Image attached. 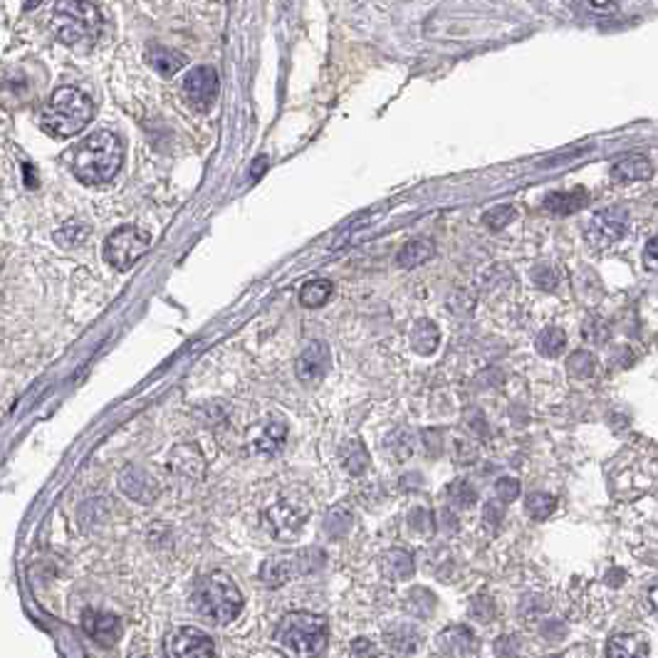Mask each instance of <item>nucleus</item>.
<instances>
[{"mask_svg":"<svg viewBox=\"0 0 658 658\" xmlns=\"http://www.w3.org/2000/svg\"><path fill=\"white\" fill-rule=\"evenodd\" d=\"M124 159V149L117 134L112 132H94L73 153L74 176L87 186H102L119 173Z\"/></svg>","mask_w":658,"mask_h":658,"instance_id":"obj_1","label":"nucleus"},{"mask_svg":"<svg viewBox=\"0 0 658 658\" xmlns=\"http://www.w3.org/2000/svg\"><path fill=\"white\" fill-rule=\"evenodd\" d=\"M53 30L67 47L90 50L102 35V13L90 0H57L53 8Z\"/></svg>","mask_w":658,"mask_h":658,"instance_id":"obj_2","label":"nucleus"},{"mask_svg":"<svg viewBox=\"0 0 658 658\" xmlns=\"http://www.w3.org/2000/svg\"><path fill=\"white\" fill-rule=\"evenodd\" d=\"M193 604L208 624L223 626V624L235 622L241 616L245 599L226 572H211L208 577H203L196 584Z\"/></svg>","mask_w":658,"mask_h":658,"instance_id":"obj_3","label":"nucleus"},{"mask_svg":"<svg viewBox=\"0 0 658 658\" xmlns=\"http://www.w3.org/2000/svg\"><path fill=\"white\" fill-rule=\"evenodd\" d=\"M94 114L92 100L74 87H60L43 109V127L53 136H74L87 127Z\"/></svg>","mask_w":658,"mask_h":658,"instance_id":"obj_4","label":"nucleus"},{"mask_svg":"<svg viewBox=\"0 0 658 658\" xmlns=\"http://www.w3.org/2000/svg\"><path fill=\"white\" fill-rule=\"evenodd\" d=\"M327 633L329 626L325 616L312 612H292L280 619L275 641L295 656H315L327 646Z\"/></svg>","mask_w":658,"mask_h":658,"instance_id":"obj_5","label":"nucleus"},{"mask_svg":"<svg viewBox=\"0 0 658 658\" xmlns=\"http://www.w3.org/2000/svg\"><path fill=\"white\" fill-rule=\"evenodd\" d=\"M322 562H325V555L319 550L280 552V555H272L260 565V582L270 589H278L295 577H302V575L319 569Z\"/></svg>","mask_w":658,"mask_h":658,"instance_id":"obj_6","label":"nucleus"},{"mask_svg":"<svg viewBox=\"0 0 658 658\" xmlns=\"http://www.w3.org/2000/svg\"><path fill=\"white\" fill-rule=\"evenodd\" d=\"M149 245H152V235L142 231V228H117L104 241V260L109 265H114L117 270H129L149 250Z\"/></svg>","mask_w":658,"mask_h":658,"instance_id":"obj_7","label":"nucleus"},{"mask_svg":"<svg viewBox=\"0 0 658 658\" xmlns=\"http://www.w3.org/2000/svg\"><path fill=\"white\" fill-rule=\"evenodd\" d=\"M307 517V507L298 506V503H290V500H280L275 506L265 513V527L270 532L272 537L280 542H290L295 540L300 535V530L305 527Z\"/></svg>","mask_w":658,"mask_h":658,"instance_id":"obj_8","label":"nucleus"},{"mask_svg":"<svg viewBox=\"0 0 658 658\" xmlns=\"http://www.w3.org/2000/svg\"><path fill=\"white\" fill-rule=\"evenodd\" d=\"M629 231V213L626 208L622 206H612L599 211L592 221H589V228H586V238L589 243L596 245V248H609V245L619 243L624 235Z\"/></svg>","mask_w":658,"mask_h":658,"instance_id":"obj_9","label":"nucleus"},{"mask_svg":"<svg viewBox=\"0 0 658 658\" xmlns=\"http://www.w3.org/2000/svg\"><path fill=\"white\" fill-rule=\"evenodd\" d=\"M218 73L208 64L193 67L186 80H183V97L189 100V104L199 112H208L213 107V102L218 100Z\"/></svg>","mask_w":658,"mask_h":658,"instance_id":"obj_10","label":"nucleus"},{"mask_svg":"<svg viewBox=\"0 0 658 658\" xmlns=\"http://www.w3.org/2000/svg\"><path fill=\"white\" fill-rule=\"evenodd\" d=\"M166 651L173 658H213L216 656V646L208 639L206 633L193 629V626H183L169 636L166 641Z\"/></svg>","mask_w":658,"mask_h":658,"instance_id":"obj_11","label":"nucleus"},{"mask_svg":"<svg viewBox=\"0 0 658 658\" xmlns=\"http://www.w3.org/2000/svg\"><path fill=\"white\" fill-rule=\"evenodd\" d=\"M329 371V347L325 342L307 344L305 352L295 361V374L302 384H317Z\"/></svg>","mask_w":658,"mask_h":658,"instance_id":"obj_12","label":"nucleus"},{"mask_svg":"<svg viewBox=\"0 0 658 658\" xmlns=\"http://www.w3.org/2000/svg\"><path fill=\"white\" fill-rule=\"evenodd\" d=\"M82 629L87 636L97 641V643H104V646H112L117 643L119 636H122V624L114 614H104V612H94V609H87L82 614Z\"/></svg>","mask_w":658,"mask_h":658,"instance_id":"obj_13","label":"nucleus"},{"mask_svg":"<svg viewBox=\"0 0 658 658\" xmlns=\"http://www.w3.org/2000/svg\"><path fill=\"white\" fill-rule=\"evenodd\" d=\"M436 649L446 656H476L478 653V639L468 626H451L436 636Z\"/></svg>","mask_w":658,"mask_h":658,"instance_id":"obj_14","label":"nucleus"},{"mask_svg":"<svg viewBox=\"0 0 658 658\" xmlns=\"http://www.w3.org/2000/svg\"><path fill=\"white\" fill-rule=\"evenodd\" d=\"M288 438V426L282 421H268V424L258 426V431L253 433V448L262 456H275V453L285 446Z\"/></svg>","mask_w":658,"mask_h":658,"instance_id":"obj_15","label":"nucleus"},{"mask_svg":"<svg viewBox=\"0 0 658 658\" xmlns=\"http://www.w3.org/2000/svg\"><path fill=\"white\" fill-rule=\"evenodd\" d=\"M379 567L384 577L391 582H404L414 577V557L406 550H388L379 557Z\"/></svg>","mask_w":658,"mask_h":658,"instance_id":"obj_16","label":"nucleus"},{"mask_svg":"<svg viewBox=\"0 0 658 658\" xmlns=\"http://www.w3.org/2000/svg\"><path fill=\"white\" fill-rule=\"evenodd\" d=\"M586 201H589V193L584 189L555 191L545 199V208L555 216H572V213H577L579 208L586 206Z\"/></svg>","mask_w":658,"mask_h":658,"instance_id":"obj_17","label":"nucleus"},{"mask_svg":"<svg viewBox=\"0 0 658 658\" xmlns=\"http://www.w3.org/2000/svg\"><path fill=\"white\" fill-rule=\"evenodd\" d=\"M653 176V166L643 156H626L612 166V181L616 183H633V181H646Z\"/></svg>","mask_w":658,"mask_h":658,"instance_id":"obj_18","label":"nucleus"},{"mask_svg":"<svg viewBox=\"0 0 658 658\" xmlns=\"http://www.w3.org/2000/svg\"><path fill=\"white\" fill-rule=\"evenodd\" d=\"M606 656L609 658L649 656V646H646V639L639 636V633H622V636H612V639H609Z\"/></svg>","mask_w":658,"mask_h":658,"instance_id":"obj_19","label":"nucleus"},{"mask_svg":"<svg viewBox=\"0 0 658 658\" xmlns=\"http://www.w3.org/2000/svg\"><path fill=\"white\" fill-rule=\"evenodd\" d=\"M146 60L152 64L156 73L162 74V77H173V74L179 73L181 67L186 64V57L172 47H163V45H152L149 47V53H146Z\"/></svg>","mask_w":658,"mask_h":658,"instance_id":"obj_20","label":"nucleus"},{"mask_svg":"<svg viewBox=\"0 0 658 658\" xmlns=\"http://www.w3.org/2000/svg\"><path fill=\"white\" fill-rule=\"evenodd\" d=\"M438 342H441V329L431 319H418L411 329V347L416 352L428 357L438 349Z\"/></svg>","mask_w":658,"mask_h":658,"instance_id":"obj_21","label":"nucleus"},{"mask_svg":"<svg viewBox=\"0 0 658 658\" xmlns=\"http://www.w3.org/2000/svg\"><path fill=\"white\" fill-rule=\"evenodd\" d=\"M433 253H436V248H433L431 241H411V243H406L397 255V265L398 268H406V270H411L416 265H424L426 260H431Z\"/></svg>","mask_w":658,"mask_h":658,"instance_id":"obj_22","label":"nucleus"},{"mask_svg":"<svg viewBox=\"0 0 658 658\" xmlns=\"http://www.w3.org/2000/svg\"><path fill=\"white\" fill-rule=\"evenodd\" d=\"M342 466H344V470H347V473H352V476H361L364 470L369 468V453H367V448H364V443H359V441L344 443Z\"/></svg>","mask_w":658,"mask_h":658,"instance_id":"obj_23","label":"nucleus"},{"mask_svg":"<svg viewBox=\"0 0 658 658\" xmlns=\"http://www.w3.org/2000/svg\"><path fill=\"white\" fill-rule=\"evenodd\" d=\"M537 352L542 357H547V359H555L559 354L565 352V347H567V334L562 332L559 327H547L545 332L537 337Z\"/></svg>","mask_w":658,"mask_h":658,"instance_id":"obj_24","label":"nucleus"},{"mask_svg":"<svg viewBox=\"0 0 658 658\" xmlns=\"http://www.w3.org/2000/svg\"><path fill=\"white\" fill-rule=\"evenodd\" d=\"M332 282L329 280H312V282H307L305 288L300 290V302L309 309H315V307H322L327 300L332 298Z\"/></svg>","mask_w":658,"mask_h":658,"instance_id":"obj_25","label":"nucleus"},{"mask_svg":"<svg viewBox=\"0 0 658 658\" xmlns=\"http://www.w3.org/2000/svg\"><path fill=\"white\" fill-rule=\"evenodd\" d=\"M388 646L398 653H414L416 643H418V633H416L414 626L408 624H398L394 629H388L387 633Z\"/></svg>","mask_w":658,"mask_h":658,"instance_id":"obj_26","label":"nucleus"},{"mask_svg":"<svg viewBox=\"0 0 658 658\" xmlns=\"http://www.w3.org/2000/svg\"><path fill=\"white\" fill-rule=\"evenodd\" d=\"M122 490H124L129 497L139 500V503H149V500H152V496L144 493V490H149V478H146L142 470L129 468L127 473L122 476Z\"/></svg>","mask_w":658,"mask_h":658,"instance_id":"obj_27","label":"nucleus"},{"mask_svg":"<svg viewBox=\"0 0 658 658\" xmlns=\"http://www.w3.org/2000/svg\"><path fill=\"white\" fill-rule=\"evenodd\" d=\"M525 507H527V515L532 520H547L557 510V497L550 496V493H532L525 500Z\"/></svg>","mask_w":658,"mask_h":658,"instance_id":"obj_28","label":"nucleus"},{"mask_svg":"<svg viewBox=\"0 0 658 658\" xmlns=\"http://www.w3.org/2000/svg\"><path fill=\"white\" fill-rule=\"evenodd\" d=\"M352 513L344 506L332 507L325 517V532L329 537H344L347 532L352 530Z\"/></svg>","mask_w":658,"mask_h":658,"instance_id":"obj_29","label":"nucleus"},{"mask_svg":"<svg viewBox=\"0 0 658 658\" xmlns=\"http://www.w3.org/2000/svg\"><path fill=\"white\" fill-rule=\"evenodd\" d=\"M567 369H569V374H572V377H577V379H589V377H592V374L596 371V357L592 352L579 349V352L569 354Z\"/></svg>","mask_w":658,"mask_h":658,"instance_id":"obj_30","label":"nucleus"},{"mask_svg":"<svg viewBox=\"0 0 658 658\" xmlns=\"http://www.w3.org/2000/svg\"><path fill=\"white\" fill-rule=\"evenodd\" d=\"M448 497H451V503H456L458 507H470L476 500H478V493H476V487L466 483V480H453L451 486H448Z\"/></svg>","mask_w":658,"mask_h":658,"instance_id":"obj_31","label":"nucleus"},{"mask_svg":"<svg viewBox=\"0 0 658 658\" xmlns=\"http://www.w3.org/2000/svg\"><path fill=\"white\" fill-rule=\"evenodd\" d=\"M515 218H517V211L513 206H497L487 211L486 216H483V223L487 228H493V231H500V228L510 226Z\"/></svg>","mask_w":658,"mask_h":658,"instance_id":"obj_32","label":"nucleus"},{"mask_svg":"<svg viewBox=\"0 0 658 658\" xmlns=\"http://www.w3.org/2000/svg\"><path fill=\"white\" fill-rule=\"evenodd\" d=\"M87 233H90V228L87 226H82V223H67L60 233L54 235V241L67 245V248H73V245L80 243L82 238H87Z\"/></svg>","mask_w":658,"mask_h":658,"instance_id":"obj_33","label":"nucleus"},{"mask_svg":"<svg viewBox=\"0 0 658 658\" xmlns=\"http://www.w3.org/2000/svg\"><path fill=\"white\" fill-rule=\"evenodd\" d=\"M532 280H535L537 288L555 290L559 282V272L557 268H552V265H537V268L532 270Z\"/></svg>","mask_w":658,"mask_h":658,"instance_id":"obj_34","label":"nucleus"},{"mask_svg":"<svg viewBox=\"0 0 658 658\" xmlns=\"http://www.w3.org/2000/svg\"><path fill=\"white\" fill-rule=\"evenodd\" d=\"M408 525H411L416 532H426V535H431L433 532L431 510H424V507H416V510H411V515H408Z\"/></svg>","mask_w":658,"mask_h":658,"instance_id":"obj_35","label":"nucleus"},{"mask_svg":"<svg viewBox=\"0 0 658 658\" xmlns=\"http://www.w3.org/2000/svg\"><path fill=\"white\" fill-rule=\"evenodd\" d=\"M496 490L503 503H513L515 497L520 496V483H517L515 478H503V480H497Z\"/></svg>","mask_w":658,"mask_h":658,"instance_id":"obj_36","label":"nucleus"},{"mask_svg":"<svg viewBox=\"0 0 658 658\" xmlns=\"http://www.w3.org/2000/svg\"><path fill=\"white\" fill-rule=\"evenodd\" d=\"M503 517H506V507H503V503H486V507H483V520H486L493 530L503 523Z\"/></svg>","mask_w":658,"mask_h":658,"instance_id":"obj_37","label":"nucleus"},{"mask_svg":"<svg viewBox=\"0 0 658 658\" xmlns=\"http://www.w3.org/2000/svg\"><path fill=\"white\" fill-rule=\"evenodd\" d=\"M656 248H658L656 238H651L649 243H646V250H643V260H646V268H649V270H656V265H658Z\"/></svg>","mask_w":658,"mask_h":658,"instance_id":"obj_38","label":"nucleus"},{"mask_svg":"<svg viewBox=\"0 0 658 658\" xmlns=\"http://www.w3.org/2000/svg\"><path fill=\"white\" fill-rule=\"evenodd\" d=\"M354 653H374V649L367 643V639H357L354 641Z\"/></svg>","mask_w":658,"mask_h":658,"instance_id":"obj_39","label":"nucleus"},{"mask_svg":"<svg viewBox=\"0 0 658 658\" xmlns=\"http://www.w3.org/2000/svg\"><path fill=\"white\" fill-rule=\"evenodd\" d=\"M649 594H651V602H649L651 612H656V586H651V592H649Z\"/></svg>","mask_w":658,"mask_h":658,"instance_id":"obj_40","label":"nucleus"},{"mask_svg":"<svg viewBox=\"0 0 658 658\" xmlns=\"http://www.w3.org/2000/svg\"><path fill=\"white\" fill-rule=\"evenodd\" d=\"M262 163H268V162H265V159H258V162H255V169H253V176H258V173H260V169H262Z\"/></svg>","mask_w":658,"mask_h":658,"instance_id":"obj_41","label":"nucleus"}]
</instances>
